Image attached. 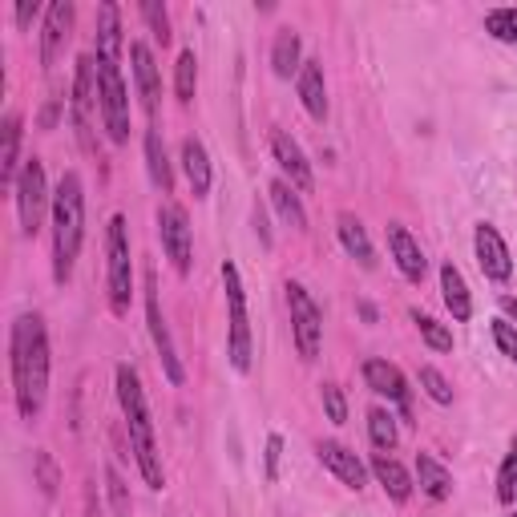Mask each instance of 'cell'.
<instances>
[{
    "label": "cell",
    "instance_id": "obj_20",
    "mask_svg": "<svg viewBox=\"0 0 517 517\" xmlns=\"http://www.w3.org/2000/svg\"><path fill=\"white\" fill-rule=\"evenodd\" d=\"M97 61H118L122 57V9L114 5V0H106V5L97 9Z\"/></svg>",
    "mask_w": 517,
    "mask_h": 517
},
{
    "label": "cell",
    "instance_id": "obj_30",
    "mask_svg": "<svg viewBox=\"0 0 517 517\" xmlns=\"http://www.w3.org/2000/svg\"><path fill=\"white\" fill-rule=\"evenodd\" d=\"M368 437H372V445H376L380 453H392V449H396L400 429H396V417H392L388 408H372V412H368Z\"/></svg>",
    "mask_w": 517,
    "mask_h": 517
},
{
    "label": "cell",
    "instance_id": "obj_15",
    "mask_svg": "<svg viewBox=\"0 0 517 517\" xmlns=\"http://www.w3.org/2000/svg\"><path fill=\"white\" fill-rule=\"evenodd\" d=\"M73 17H77L73 0H53V5L45 9V25H41V65L45 69L57 65V57H61L69 33H73Z\"/></svg>",
    "mask_w": 517,
    "mask_h": 517
},
{
    "label": "cell",
    "instance_id": "obj_44",
    "mask_svg": "<svg viewBox=\"0 0 517 517\" xmlns=\"http://www.w3.org/2000/svg\"><path fill=\"white\" fill-rule=\"evenodd\" d=\"M360 316H364L368 324H376V307H372V303H360Z\"/></svg>",
    "mask_w": 517,
    "mask_h": 517
},
{
    "label": "cell",
    "instance_id": "obj_28",
    "mask_svg": "<svg viewBox=\"0 0 517 517\" xmlns=\"http://www.w3.org/2000/svg\"><path fill=\"white\" fill-rule=\"evenodd\" d=\"M146 170H150V182H154L162 194H170V190H174V170H170L166 142H162L158 126H150V130H146Z\"/></svg>",
    "mask_w": 517,
    "mask_h": 517
},
{
    "label": "cell",
    "instance_id": "obj_29",
    "mask_svg": "<svg viewBox=\"0 0 517 517\" xmlns=\"http://www.w3.org/2000/svg\"><path fill=\"white\" fill-rule=\"evenodd\" d=\"M267 194H271V202H275V211H279V219L291 227V231H307V215H303V202H299V190H291L283 178H275L271 186H267Z\"/></svg>",
    "mask_w": 517,
    "mask_h": 517
},
{
    "label": "cell",
    "instance_id": "obj_16",
    "mask_svg": "<svg viewBox=\"0 0 517 517\" xmlns=\"http://www.w3.org/2000/svg\"><path fill=\"white\" fill-rule=\"evenodd\" d=\"M364 384L376 392V396H388V404H396L404 417H408V404H412V396H408V380H404V372L392 364V360H364Z\"/></svg>",
    "mask_w": 517,
    "mask_h": 517
},
{
    "label": "cell",
    "instance_id": "obj_13",
    "mask_svg": "<svg viewBox=\"0 0 517 517\" xmlns=\"http://www.w3.org/2000/svg\"><path fill=\"white\" fill-rule=\"evenodd\" d=\"M473 251H477V267H481L485 279L509 283V275H513V255H509V247H505V239H501V231H497L493 223H477V231H473Z\"/></svg>",
    "mask_w": 517,
    "mask_h": 517
},
{
    "label": "cell",
    "instance_id": "obj_22",
    "mask_svg": "<svg viewBox=\"0 0 517 517\" xmlns=\"http://www.w3.org/2000/svg\"><path fill=\"white\" fill-rule=\"evenodd\" d=\"M441 295H445V307H449L453 324H469V320H473L469 283H465V275H461L453 263H441Z\"/></svg>",
    "mask_w": 517,
    "mask_h": 517
},
{
    "label": "cell",
    "instance_id": "obj_25",
    "mask_svg": "<svg viewBox=\"0 0 517 517\" xmlns=\"http://www.w3.org/2000/svg\"><path fill=\"white\" fill-rule=\"evenodd\" d=\"M336 231H340V243H344V251L364 267V271H372L376 267V251H372V243H368V231H364V223L356 219V215H340L336 219Z\"/></svg>",
    "mask_w": 517,
    "mask_h": 517
},
{
    "label": "cell",
    "instance_id": "obj_1",
    "mask_svg": "<svg viewBox=\"0 0 517 517\" xmlns=\"http://www.w3.org/2000/svg\"><path fill=\"white\" fill-rule=\"evenodd\" d=\"M9 368H13V396L21 421H37L49 396V332L37 312L17 316L9 340Z\"/></svg>",
    "mask_w": 517,
    "mask_h": 517
},
{
    "label": "cell",
    "instance_id": "obj_36",
    "mask_svg": "<svg viewBox=\"0 0 517 517\" xmlns=\"http://www.w3.org/2000/svg\"><path fill=\"white\" fill-rule=\"evenodd\" d=\"M485 33L505 41V45H517V9H493L485 13Z\"/></svg>",
    "mask_w": 517,
    "mask_h": 517
},
{
    "label": "cell",
    "instance_id": "obj_12",
    "mask_svg": "<svg viewBox=\"0 0 517 517\" xmlns=\"http://www.w3.org/2000/svg\"><path fill=\"white\" fill-rule=\"evenodd\" d=\"M271 158H275V166L283 170V182H287L291 190L312 194V186H316V178H312V162L303 158L299 142H295L287 130H271Z\"/></svg>",
    "mask_w": 517,
    "mask_h": 517
},
{
    "label": "cell",
    "instance_id": "obj_19",
    "mask_svg": "<svg viewBox=\"0 0 517 517\" xmlns=\"http://www.w3.org/2000/svg\"><path fill=\"white\" fill-rule=\"evenodd\" d=\"M295 89H299L303 110L316 122H328V85H324V65L320 61H303V69L295 77Z\"/></svg>",
    "mask_w": 517,
    "mask_h": 517
},
{
    "label": "cell",
    "instance_id": "obj_11",
    "mask_svg": "<svg viewBox=\"0 0 517 517\" xmlns=\"http://www.w3.org/2000/svg\"><path fill=\"white\" fill-rule=\"evenodd\" d=\"M146 324H150V336H154V348H158V360H162V372L174 388L186 384V368L178 360V348L170 340V328H166V316H162V303H158V279L154 271H146Z\"/></svg>",
    "mask_w": 517,
    "mask_h": 517
},
{
    "label": "cell",
    "instance_id": "obj_21",
    "mask_svg": "<svg viewBox=\"0 0 517 517\" xmlns=\"http://www.w3.org/2000/svg\"><path fill=\"white\" fill-rule=\"evenodd\" d=\"M182 170H186V182H190L194 198L211 194V154H206V146L194 134L182 138Z\"/></svg>",
    "mask_w": 517,
    "mask_h": 517
},
{
    "label": "cell",
    "instance_id": "obj_6",
    "mask_svg": "<svg viewBox=\"0 0 517 517\" xmlns=\"http://www.w3.org/2000/svg\"><path fill=\"white\" fill-rule=\"evenodd\" d=\"M69 114H73V130H77V138H81V150H85V154H97V142H93V118L101 114V93H97V57H77Z\"/></svg>",
    "mask_w": 517,
    "mask_h": 517
},
{
    "label": "cell",
    "instance_id": "obj_3",
    "mask_svg": "<svg viewBox=\"0 0 517 517\" xmlns=\"http://www.w3.org/2000/svg\"><path fill=\"white\" fill-rule=\"evenodd\" d=\"M118 404H122L130 449H134V461H138L142 481L150 489H162L166 485V473H162V457H158V441H154V417H150L142 380H138V372L130 364H118Z\"/></svg>",
    "mask_w": 517,
    "mask_h": 517
},
{
    "label": "cell",
    "instance_id": "obj_37",
    "mask_svg": "<svg viewBox=\"0 0 517 517\" xmlns=\"http://www.w3.org/2000/svg\"><path fill=\"white\" fill-rule=\"evenodd\" d=\"M33 473H37V485H41V493L45 497H57V485H61V473H57V461H53V453H37L33 457Z\"/></svg>",
    "mask_w": 517,
    "mask_h": 517
},
{
    "label": "cell",
    "instance_id": "obj_43",
    "mask_svg": "<svg viewBox=\"0 0 517 517\" xmlns=\"http://www.w3.org/2000/svg\"><path fill=\"white\" fill-rule=\"evenodd\" d=\"M497 303H501V312H505V320H509L513 328H517V295H501Z\"/></svg>",
    "mask_w": 517,
    "mask_h": 517
},
{
    "label": "cell",
    "instance_id": "obj_18",
    "mask_svg": "<svg viewBox=\"0 0 517 517\" xmlns=\"http://www.w3.org/2000/svg\"><path fill=\"white\" fill-rule=\"evenodd\" d=\"M320 465L324 469H332L336 477H340V485H348V489H364V481H368V465L352 453V449H344L340 441H320Z\"/></svg>",
    "mask_w": 517,
    "mask_h": 517
},
{
    "label": "cell",
    "instance_id": "obj_5",
    "mask_svg": "<svg viewBox=\"0 0 517 517\" xmlns=\"http://www.w3.org/2000/svg\"><path fill=\"white\" fill-rule=\"evenodd\" d=\"M223 287H227V312H231V336H227V356L235 372H251V320H247V291H243V275L239 267L227 259L223 263Z\"/></svg>",
    "mask_w": 517,
    "mask_h": 517
},
{
    "label": "cell",
    "instance_id": "obj_34",
    "mask_svg": "<svg viewBox=\"0 0 517 517\" xmlns=\"http://www.w3.org/2000/svg\"><path fill=\"white\" fill-rule=\"evenodd\" d=\"M497 501L501 505L517 501V437H513V445H509V453L501 461V473H497Z\"/></svg>",
    "mask_w": 517,
    "mask_h": 517
},
{
    "label": "cell",
    "instance_id": "obj_41",
    "mask_svg": "<svg viewBox=\"0 0 517 517\" xmlns=\"http://www.w3.org/2000/svg\"><path fill=\"white\" fill-rule=\"evenodd\" d=\"M279 457H283V437L271 433V437H267V481L279 477Z\"/></svg>",
    "mask_w": 517,
    "mask_h": 517
},
{
    "label": "cell",
    "instance_id": "obj_35",
    "mask_svg": "<svg viewBox=\"0 0 517 517\" xmlns=\"http://www.w3.org/2000/svg\"><path fill=\"white\" fill-rule=\"evenodd\" d=\"M138 13H142V21L150 25V37L166 49V45H170V37H174V33H170V17H166V5H158V0H142V9H138Z\"/></svg>",
    "mask_w": 517,
    "mask_h": 517
},
{
    "label": "cell",
    "instance_id": "obj_38",
    "mask_svg": "<svg viewBox=\"0 0 517 517\" xmlns=\"http://www.w3.org/2000/svg\"><path fill=\"white\" fill-rule=\"evenodd\" d=\"M324 412H328V421L332 425H344L348 421V400H344V392H340V384H324Z\"/></svg>",
    "mask_w": 517,
    "mask_h": 517
},
{
    "label": "cell",
    "instance_id": "obj_17",
    "mask_svg": "<svg viewBox=\"0 0 517 517\" xmlns=\"http://www.w3.org/2000/svg\"><path fill=\"white\" fill-rule=\"evenodd\" d=\"M388 251H392V259H396V271H400L408 283H421V279H425L429 259H425L421 243L412 239L400 223H388Z\"/></svg>",
    "mask_w": 517,
    "mask_h": 517
},
{
    "label": "cell",
    "instance_id": "obj_4",
    "mask_svg": "<svg viewBox=\"0 0 517 517\" xmlns=\"http://www.w3.org/2000/svg\"><path fill=\"white\" fill-rule=\"evenodd\" d=\"M106 283H110V312L130 316V299H134V259H130V227L126 215L110 219L106 231Z\"/></svg>",
    "mask_w": 517,
    "mask_h": 517
},
{
    "label": "cell",
    "instance_id": "obj_27",
    "mask_svg": "<svg viewBox=\"0 0 517 517\" xmlns=\"http://www.w3.org/2000/svg\"><path fill=\"white\" fill-rule=\"evenodd\" d=\"M5 146H0V182L5 186H17V178H21V114H9L5 118Z\"/></svg>",
    "mask_w": 517,
    "mask_h": 517
},
{
    "label": "cell",
    "instance_id": "obj_10",
    "mask_svg": "<svg viewBox=\"0 0 517 517\" xmlns=\"http://www.w3.org/2000/svg\"><path fill=\"white\" fill-rule=\"evenodd\" d=\"M158 239H162L166 259L174 263V271L186 275L190 259H194V231H190V219H186V206H178L174 198H166L158 206Z\"/></svg>",
    "mask_w": 517,
    "mask_h": 517
},
{
    "label": "cell",
    "instance_id": "obj_24",
    "mask_svg": "<svg viewBox=\"0 0 517 517\" xmlns=\"http://www.w3.org/2000/svg\"><path fill=\"white\" fill-rule=\"evenodd\" d=\"M271 69H275V77H283V81L299 77V69H303V41H299L295 29H279V33H275Z\"/></svg>",
    "mask_w": 517,
    "mask_h": 517
},
{
    "label": "cell",
    "instance_id": "obj_32",
    "mask_svg": "<svg viewBox=\"0 0 517 517\" xmlns=\"http://www.w3.org/2000/svg\"><path fill=\"white\" fill-rule=\"evenodd\" d=\"M174 89H178V101H194V89H198V61H194V49H182L178 65H174Z\"/></svg>",
    "mask_w": 517,
    "mask_h": 517
},
{
    "label": "cell",
    "instance_id": "obj_9",
    "mask_svg": "<svg viewBox=\"0 0 517 517\" xmlns=\"http://www.w3.org/2000/svg\"><path fill=\"white\" fill-rule=\"evenodd\" d=\"M97 93H101V122L110 130V142H130V89L118 61H97Z\"/></svg>",
    "mask_w": 517,
    "mask_h": 517
},
{
    "label": "cell",
    "instance_id": "obj_7",
    "mask_svg": "<svg viewBox=\"0 0 517 517\" xmlns=\"http://www.w3.org/2000/svg\"><path fill=\"white\" fill-rule=\"evenodd\" d=\"M287 307H291L295 352H299V360L312 364L320 356V348H324V316H320L312 291H307L303 283H295V279H287Z\"/></svg>",
    "mask_w": 517,
    "mask_h": 517
},
{
    "label": "cell",
    "instance_id": "obj_39",
    "mask_svg": "<svg viewBox=\"0 0 517 517\" xmlns=\"http://www.w3.org/2000/svg\"><path fill=\"white\" fill-rule=\"evenodd\" d=\"M106 485H110L114 517H130V513H134V505H130V493H126V481L118 477V469H106Z\"/></svg>",
    "mask_w": 517,
    "mask_h": 517
},
{
    "label": "cell",
    "instance_id": "obj_26",
    "mask_svg": "<svg viewBox=\"0 0 517 517\" xmlns=\"http://www.w3.org/2000/svg\"><path fill=\"white\" fill-rule=\"evenodd\" d=\"M417 481H421V493L433 497V501H449L453 497V473L433 453H417Z\"/></svg>",
    "mask_w": 517,
    "mask_h": 517
},
{
    "label": "cell",
    "instance_id": "obj_40",
    "mask_svg": "<svg viewBox=\"0 0 517 517\" xmlns=\"http://www.w3.org/2000/svg\"><path fill=\"white\" fill-rule=\"evenodd\" d=\"M493 344L501 348V356H505V360H513V364H517V328H513L509 320H493Z\"/></svg>",
    "mask_w": 517,
    "mask_h": 517
},
{
    "label": "cell",
    "instance_id": "obj_8",
    "mask_svg": "<svg viewBox=\"0 0 517 517\" xmlns=\"http://www.w3.org/2000/svg\"><path fill=\"white\" fill-rule=\"evenodd\" d=\"M13 194H17L21 235L25 239H37V231L45 223V211H53V194H49V178H45V162L41 158H29L21 166V178H17Z\"/></svg>",
    "mask_w": 517,
    "mask_h": 517
},
{
    "label": "cell",
    "instance_id": "obj_2",
    "mask_svg": "<svg viewBox=\"0 0 517 517\" xmlns=\"http://www.w3.org/2000/svg\"><path fill=\"white\" fill-rule=\"evenodd\" d=\"M53 279L65 287L73 279L81 243H85V186L77 170H65L53 190Z\"/></svg>",
    "mask_w": 517,
    "mask_h": 517
},
{
    "label": "cell",
    "instance_id": "obj_31",
    "mask_svg": "<svg viewBox=\"0 0 517 517\" xmlns=\"http://www.w3.org/2000/svg\"><path fill=\"white\" fill-rule=\"evenodd\" d=\"M412 324H417L421 340H425L433 352H453V332H449L445 324H437V320L425 316V312H412Z\"/></svg>",
    "mask_w": 517,
    "mask_h": 517
},
{
    "label": "cell",
    "instance_id": "obj_33",
    "mask_svg": "<svg viewBox=\"0 0 517 517\" xmlns=\"http://www.w3.org/2000/svg\"><path fill=\"white\" fill-rule=\"evenodd\" d=\"M417 380H421V388H425V396L433 400V404H453V388H449V380H445V372L441 368H433V364H421V372H417Z\"/></svg>",
    "mask_w": 517,
    "mask_h": 517
},
{
    "label": "cell",
    "instance_id": "obj_23",
    "mask_svg": "<svg viewBox=\"0 0 517 517\" xmlns=\"http://www.w3.org/2000/svg\"><path fill=\"white\" fill-rule=\"evenodd\" d=\"M368 469H372V477L384 485V493H388L396 505H404V501L412 497V477H408V469H404L392 453H376Z\"/></svg>",
    "mask_w": 517,
    "mask_h": 517
},
{
    "label": "cell",
    "instance_id": "obj_45",
    "mask_svg": "<svg viewBox=\"0 0 517 517\" xmlns=\"http://www.w3.org/2000/svg\"><path fill=\"white\" fill-rule=\"evenodd\" d=\"M513 517H517V513H513Z\"/></svg>",
    "mask_w": 517,
    "mask_h": 517
},
{
    "label": "cell",
    "instance_id": "obj_42",
    "mask_svg": "<svg viewBox=\"0 0 517 517\" xmlns=\"http://www.w3.org/2000/svg\"><path fill=\"white\" fill-rule=\"evenodd\" d=\"M37 13H41L37 0H21V5H17V29H29L37 21Z\"/></svg>",
    "mask_w": 517,
    "mask_h": 517
},
{
    "label": "cell",
    "instance_id": "obj_14",
    "mask_svg": "<svg viewBox=\"0 0 517 517\" xmlns=\"http://www.w3.org/2000/svg\"><path fill=\"white\" fill-rule=\"evenodd\" d=\"M130 61H134V85H138V97H142V110H146L150 126H158V97H162L158 61H154V53H150L146 41H134L130 45Z\"/></svg>",
    "mask_w": 517,
    "mask_h": 517
}]
</instances>
